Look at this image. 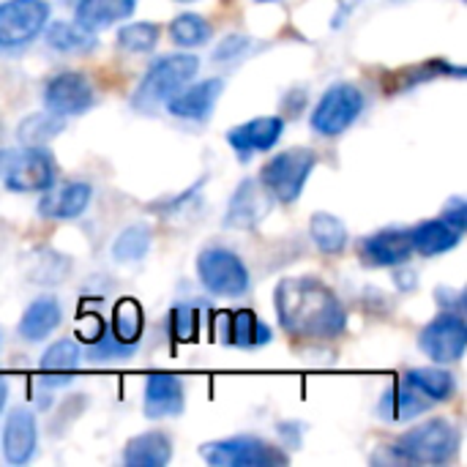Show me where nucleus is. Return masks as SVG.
Here are the masks:
<instances>
[{"instance_id":"obj_29","label":"nucleus","mask_w":467,"mask_h":467,"mask_svg":"<svg viewBox=\"0 0 467 467\" xmlns=\"http://www.w3.org/2000/svg\"><path fill=\"white\" fill-rule=\"evenodd\" d=\"M309 233L323 254H342L348 246V227L334 213H315L309 222Z\"/></svg>"},{"instance_id":"obj_36","label":"nucleus","mask_w":467,"mask_h":467,"mask_svg":"<svg viewBox=\"0 0 467 467\" xmlns=\"http://www.w3.org/2000/svg\"><path fill=\"white\" fill-rule=\"evenodd\" d=\"M249 47H252V38L249 36H244V33H230L219 47H216V52H213V60H235V57H241L244 52H249Z\"/></svg>"},{"instance_id":"obj_16","label":"nucleus","mask_w":467,"mask_h":467,"mask_svg":"<svg viewBox=\"0 0 467 467\" xmlns=\"http://www.w3.org/2000/svg\"><path fill=\"white\" fill-rule=\"evenodd\" d=\"M285 131V120L279 115H260L249 123H241L227 131V142L241 153V159L257 153V150H271Z\"/></svg>"},{"instance_id":"obj_40","label":"nucleus","mask_w":467,"mask_h":467,"mask_svg":"<svg viewBox=\"0 0 467 467\" xmlns=\"http://www.w3.org/2000/svg\"><path fill=\"white\" fill-rule=\"evenodd\" d=\"M5 400H8V383L0 378V413H3V408H5Z\"/></svg>"},{"instance_id":"obj_22","label":"nucleus","mask_w":467,"mask_h":467,"mask_svg":"<svg viewBox=\"0 0 467 467\" xmlns=\"http://www.w3.org/2000/svg\"><path fill=\"white\" fill-rule=\"evenodd\" d=\"M432 405H435V402H430L424 394H419L410 383L400 380V383H394V386L383 394V400H380V405H378V413H380L386 421H410V419L427 413Z\"/></svg>"},{"instance_id":"obj_10","label":"nucleus","mask_w":467,"mask_h":467,"mask_svg":"<svg viewBox=\"0 0 467 467\" xmlns=\"http://www.w3.org/2000/svg\"><path fill=\"white\" fill-rule=\"evenodd\" d=\"M419 348L427 358L435 364H454L465 356L467 348V323L462 312H446L438 315L421 334Z\"/></svg>"},{"instance_id":"obj_28","label":"nucleus","mask_w":467,"mask_h":467,"mask_svg":"<svg viewBox=\"0 0 467 467\" xmlns=\"http://www.w3.org/2000/svg\"><path fill=\"white\" fill-rule=\"evenodd\" d=\"M47 36V44L57 52H90L96 47V33L79 27V25H71V22H52V25H44L41 30Z\"/></svg>"},{"instance_id":"obj_17","label":"nucleus","mask_w":467,"mask_h":467,"mask_svg":"<svg viewBox=\"0 0 467 467\" xmlns=\"http://www.w3.org/2000/svg\"><path fill=\"white\" fill-rule=\"evenodd\" d=\"M361 254L375 268H400L413 254L410 230H394V227L380 230L361 244Z\"/></svg>"},{"instance_id":"obj_32","label":"nucleus","mask_w":467,"mask_h":467,"mask_svg":"<svg viewBox=\"0 0 467 467\" xmlns=\"http://www.w3.org/2000/svg\"><path fill=\"white\" fill-rule=\"evenodd\" d=\"M211 33H213V27H211V22L205 19V16H200V14H192V11H186V14H178L175 19H172V25H170V38L178 44V47H200V44H205L208 38H211Z\"/></svg>"},{"instance_id":"obj_25","label":"nucleus","mask_w":467,"mask_h":467,"mask_svg":"<svg viewBox=\"0 0 467 467\" xmlns=\"http://www.w3.org/2000/svg\"><path fill=\"white\" fill-rule=\"evenodd\" d=\"M462 241V233H457L451 224H446L443 219H430V222H421L410 230V244H413V252L424 254V257H438V254H446L451 249H457Z\"/></svg>"},{"instance_id":"obj_19","label":"nucleus","mask_w":467,"mask_h":467,"mask_svg":"<svg viewBox=\"0 0 467 467\" xmlns=\"http://www.w3.org/2000/svg\"><path fill=\"white\" fill-rule=\"evenodd\" d=\"M224 90V82L219 77H211V79H202V82H194L192 88H183L178 90L170 101H167V109L181 118V120H205L213 109V104L219 101Z\"/></svg>"},{"instance_id":"obj_1","label":"nucleus","mask_w":467,"mask_h":467,"mask_svg":"<svg viewBox=\"0 0 467 467\" xmlns=\"http://www.w3.org/2000/svg\"><path fill=\"white\" fill-rule=\"evenodd\" d=\"M279 326L298 339L331 342L345 334L348 312L337 293L315 276H287L276 285Z\"/></svg>"},{"instance_id":"obj_18","label":"nucleus","mask_w":467,"mask_h":467,"mask_svg":"<svg viewBox=\"0 0 467 467\" xmlns=\"http://www.w3.org/2000/svg\"><path fill=\"white\" fill-rule=\"evenodd\" d=\"M90 200H93V186L85 181L49 186L38 202V213L44 219H77L88 211Z\"/></svg>"},{"instance_id":"obj_30","label":"nucleus","mask_w":467,"mask_h":467,"mask_svg":"<svg viewBox=\"0 0 467 467\" xmlns=\"http://www.w3.org/2000/svg\"><path fill=\"white\" fill-rule=\"evenodd\" d=\"M71 271V260L52 252V249H38L33 257H30V265H27V279L30 282H38V285H60Z\"/></svg>"},{"instance_id":"obj_23","label":"nucleus","mask_w":467,"mask_h":467,"mask_svg":"<svg viewBox=\"0 0 467 467\" xmlns=\"http://www.w3.org/2000/svg\"><path fill=\"white\" fill-rule=\"evenodd\" d=\"M134 8H137V0H79L74 19L79 27L99 33V30L131 16Z\"/></svg>"},{"instance_id":"obj_13","label":"nucleus","mask_w":467,"mask_h":467,"mask_svg":"<svg viewBox=\"0 0 467 467\" xmlns=\"http://www.w3.org/2000/svg\"><path fill=\"white\" fill-rule=\"evenodd\" d=\"M3 460L8 465H27L38 446L36 416L27 408H14L3 424Z\"/></svg>"},{"instance_id":"obj_31","label":"nucleus","mask_w":467,"mask_h":467,"mask_svg":"<svg viewBox=\"0 0 467 467\" xmlns=\"http://www.w3.org/2000/svg\"><path fill=\"white\" fill-rule=\"evenodd\" d=\"M63 131V118L55 115V112H36V115H27L22 118V123L16 126V137L22 145H44L49 142L52 137H57Z\"/></svg>"},{"instance_id":"obj_14","label":"nucleus","mask_w":467,"mask_h":467,"mask_svg":"<svg viewBox=\"0 0 467 467\" xmlns=\"http://www.w3.org/2000/svg\"><path fill=\"white\" fill-rule=\"evenodd\" d=\"M183 408H186V391H183V380L178 375H170V372L148 375L145 402H142V410L148 419L159 421V419L181 416Z\"/></svg>"},{"instance_id":"obj_9","label":"nucleus","mask_w":467,"mask_h":467,"mask_svg":"<svg viewBox=\"0 0 467 467\" xmlns=\"http://www.w3.org/2000/svg\"><path fill=\"white\" fill-rule=\"evenodd\" d=\"M200 457L213 467H282L287 454L279 446H271L260 438H230L205 443Z\"/></svg>"},{"instance_id":"obj_7","label":"nucleus","mask_w":467,"mask_h":467,"mask_svg":"<svg viewBox=\"0 0 467 467\" xmlns=\"http://www.w3.org/2000/svg\"><path fill=\"white\" fill-rule=\"evenodd\" d=\"M361 112H364V93L350 82H337L320 96L309 123L320 137H339L361 118Z\"/></svg>"},{"instance_id":"obj_12","label":"nucleus","mask_w":467,"mask_h":467,"mask_svg":"<svg viewBox=\"0 0 467 467\" xmlns=\"http://www.w3.org/2000/svg\"><path fill=\"white\" fill-rule=\"evenodd\" d=\"M274 197L263 189L260 181L246 178L241 181V186L235 189L230 208L224 213V227L230 230H254L271 211Z\"/></svg>"},{"instance_id":"obj_34","label":"nucleus","mask_w":467,"mask_h":467,"mask_svg":"<svg viewBox=\"0 0 467 467\" xmlns=\"http://www.w3.org/2000/svg\"><path fill=\"white\" fill-rule=\"evenodd\" d=\"M159 25L153 22H134V25H126L118 30V47L126 49V52H134V55H142V52H150L159 41Z\"/></svg>"},{"instance_id":"obj_33","label":"nucleus","mask_w":467,"mask_h":467,"mask_svg":"<svg viewBox=\"0 0 467 467\" xmlns=\"http://www.w3.org/2000/svg\"><path fill=\"white\" fill-rule=\"evenodd\" d=\"M150 241H153V235H150V230H148L145 224H131V227H126V230L115 238V244H112V257H115L118 263H137V260H142V257L148 254Z\"/></svg>"},{"instance_id":"obj_11","label":"nucleus","mask_w":467,"mask_h":467,"mask_svg":"<svg viewBox=\"0 0 467 467\" xmlns=\"http://www.w3.org/2000/svg\"><path fill=\"white\" fill-rule=\"evenodd\" d=\"M96 104L93 85L79 71H63L52 77L44 88V107L55 115H82Z\"/></svg>"},{"instance_id":"obj_37","label":"nucleus","mask_w":467,"mask_h":467,"mask_svg":"<svg viewBox=\"0 0 467 467\" xmlns=\"http://www.w3.org/2000/svg\"><path fill=\"white\" fill-rule=\"evenodd\" d=\"M446 224H451L457 233H465L467 227V205L462 197H454V200H449V205H446V211H443V216H441Z\"/></svg>"},{"instance_id":"obj_26","label":"nucleus","mask_w":467,"mask_h":467,"mask_svg":"<svg viewBox=\"0 0 467 467\" xmlns=\"http://www.w3.org/2000/svg\"><path fill=\"white\" fill-rule=\"evenodd\" d=\"M405 383H410L419 394H424L430 402H449L457 391V380L451 372L446 369H438V367H416L410 369L405 378Z\"/></svg>"},{"instance_id":"obj_8","label":"nucleus","mask_w":467,"mask_h":467,"mask_svg":"<svg viewBox=\"0 0 467 467\" xmlns=\"http://www.w3.org/2000/svg\"><path fill=\"white\" fill-rule=\"evenodd\" d=\"M49 22L47 0H3L0 3V49L14 52L36 41Z\"/></svg>"},{"instance_id":"obj_20","label":"nucleus","mask_w":467,"mask_h":467,"mask_svg":"<svg viewBox=\"0 0 467 467\" xmlns=\"http://www.w3.org/2000/svg\"><path fill=\"white\" fill-rule=\"evenodd\" d=\"M82 361V350L74 339H60L52 348L44 350L41 356V380L49 389H60L66 383H71V378L77 375Z\"/></svg>"},{"instance_id":"obj_2","label":"nucleus","mask_w":467,"mask_h":467,"mask_svg":"<svg viewBox=\"0 0 467 467\" xmlns=\"http://www.w3.org/2000/svg\"><path fill=\"white\" fill-rule=\"evenodd\" d=\"M460 449V432L446 419H432L408 430L394 446V457L410 465H446Z\"/></svg>"},{"instance_id":"obj_24","label":"nucleus","mask_w":467,"mask_h":467,"mask_svg":"<svg viewBox=\"0 0 467 467\" xmlns=\"http://www.w3.org/2000/svg\"><path fill=\"white\" fill-rule=\"evenodd\" d=\"M172 457V443L164 432H142L131 438L123 449V465L126 467H161Z\"/></svg>"},{"instance_id":"obj_3","label":"nucleus","mask_w":467,"mask_h":467,"mask_svg":"<svg viewBox=\"0 0 467 467\" xmlns=\"http://www.w3.org/2000/svg\"><path fill=\"white\" fill-rule=\"evenodd\" d=\"M197 71H200V57L192 52H175L156 60L134 93V107L150 109L156 104H167L178 90H183L197 77Z\"/></svg>"},{"instance_id":"obj_5","label":"nucleus","mask_w":467,"mask_h":467,"mask_svg":"<svg viewBox=\"0 0 467 467\" xmlns=\"http://www.w3.org/2000/svg\"><path fill=\"white\" fill-rule=\"evenodd\" d=\"M315 167H317V153L312 148H290L274 156L260 170V183L276 202L293 205L301 197Z\"/></svg>"},{"instance_id":"obj_4","label":"nucleus","mask_w":467,"mask_h":467,"mask_svg":"<svg viewBox=\"0 0 467 467\" xmlns=\"http://www.w3.org/2000/svg\"><path fill=\"white\" fill-rule=\"evenodd\" d=\"M0 181L11 192H47L55 186V159L41 145L3 148L0 150Z\"/></svg>"},{"instance_id":"obj_41","label":"nucleus","mask_w":467,"mask_h":467,"mask_svg":"<svg viewBox=\"0 0 467 467\" xmlns=\"http://www.w3.org/2000/svg\"><path fill=\"white\" fill-rule=\"evenodd\" d=\"M178 3H197V0H178Z\"/></svg>"},{"instance_id":"obj_39","label":"nucleus","mask_w":467,"mask_h":467,"mask_svg":"<svg viewBox=\"0 0 467 467\" xmlns=\"http://www.w3.org/2000/svg\"><path fill=\"white\" fill-rule=\"evenodd\" d=\"M394 279H397V285H400L402 290H410V287L416 285V274H413L410 268H405V271H397V274H394Z\"/></svg>"},{"instance_id":"obj_21","label":"nucleus","mask_w":467,"mask_h":467,"mask_svg":"<svg viewBox=\"0 0 467 467\" xmlns=\"http://www.w3.org/2000/svg\"><path fill=\"white\" fill-rule=\"evenodd\" d=\"M60 320H63L60 301L55 296H41L25 309L19 320V337L25 342H44L52 331H57Z\"/></svg>"},{"instance_id":"obj_15","label":"nucleus","mask_w":467,"mask_h":467,"mask_svg":"<svg viewBox=\"0 0 467 467\" xmlns=\"http://www.w3.org/2000/svg\"><path fill=\"white\" fill-rule=\"evenodd\" d=\"M219 339L233 348H263L274 339L271 328L252 312V309H238V312H219Z\"/></svg>"},{"instance_id":"obj_35","label":"nucleus","mask_w":467,"mask_h":467,"mask_svg":"<svg viewBox=\"0 0 467 467\" xmlns=\"http://www.w3.org/2000/svg\"><path fill=\"white\" fill-rule=\"evenodd\" d=\"M170 331H172V339L178 342H192L197 337V312L194 306H175L172 315H170Z\"/></svg>"},{"instance_id":"obj_27","label":"nucleus","mask_w":467,"mask_h":467,"mask_svg":"<svg viewBox=\"0 0 467 467\" xmlns=\"http://www.w3.org/2000/svg\"><path fill=\"white\" fill-rule=\"evenodd\" d=\"M142 328H145V315L142 306L134 298H120L112 309V339L120 342L123 348L137 350L140 339H142Z\"/></svg>"},{"instance_id":"obj_38","label":"nucleus","mask_w":467,"mask_h":467,"mask_svg":"<svg viewBox=\"0 0 467 467\" xmlns=\"http://www.w3.org/2000/svg\"><path fill=\"white\" fill-rule=\"evenodd\" d=\"M435 298H438V304H441L446 312H465V293H460V290L438 287Z\"/></svg>"},{"instance_id":"obj_42","label":"nucleus","mask_w":467,"mask_h":467,"mask_svg":"<svg viewBox=\"0 0 467 467\" xmlns=\"http://www.w3.org/2000/svg\"><path fill=\"white\" fill-rule=\"evenodd\" d=\"M254 3H274V0H254Z\"/></svg>"},{"instance_id":"obj_6","label":"nucleus","mask_w":467,"mask_h":467,"mask_svg":"<svg viewBox=\"0 0 467 467\" xmlns=\"http://www.w3.org/2000/svg\"><path fill=\"white\" fill-rule=\"evenodd\" d=\"M197 279L211 296H227V298H238L249 293V285H252L244 260L224 246H211L200 252Z\"/></svg>"}]
</instances>
